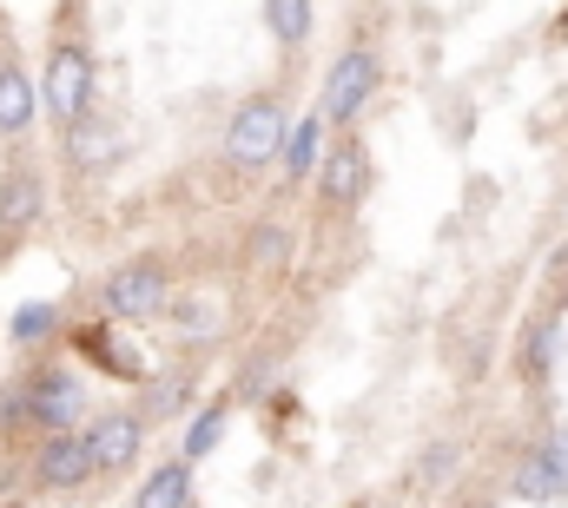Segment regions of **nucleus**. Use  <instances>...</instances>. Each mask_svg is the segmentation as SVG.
<instances>
[{"instance_id":"nucleus-1","label":"nucleus","mask_w":568,"mask_h":508,"mask_svg":"<svg viewBox=\"0 0 568 508\" xmlns=\"http://www.w3.org/2000/svg\"><path fill=\"white\" fill-rule=\"evenodd\" d=\"M33 126H40V80L27 73L0 20V264L47 219V165L33 159Z\"/></svg>"},{"instance_id":"nucleus-2","label":"nucleus","mask_w":568,"mask_h":508,"mask_svg":"<svg viewBox=\"0 0 568 508\" xmlns=\"http://www.w3.org/2000/svg\"><path fill=\"white\" fill-rule=\"evenodd\" d=\"M172 297H165V264L159 257H133L120 271H106L100 284V317H120V324H140V317H159Z\"/></svg>"},{"instance_id":"nucleus-3","label":"nucleus","mask_w":568,"mask_h":508,"mask_svg":"<svg viewBox=\"0 0 568 508\" xmlns=\"http://www.w3.org/2000/svg\"><path fill=\"white\" fill-rule=\"evenodd\" d=\"M278 145H284V106L278 100H252V106H239V120L225 126V159H232V165H265Z\"/></svg>"},{"instance_id":"nucleus-4","label":"nucleus","mask_w":568,"mask_h":508,"mask_svg":"<svg viewBox=\"0 0 568 508\" xmlns=\"http://www.w3.org/2000/svg\"><path fill=\"white\" fill-rule=\"evenodd\" d=\"M371 87H377V60H371L364 47L344 53V60L331 67V80H324V120H357L364 100H371Z\"/></svg>"},{"instance_id":"nucleus-5","label":"nucleus","mask_w":568,"mask_h":508,"mask_svg":"<svg viewBox=\"0 0 568 508\" xmlns=\"http://www.w3.org/2000/svg\"><path fill=\"white\" fill-rule=\"evenodd\" d=\"M284 179H311V165L324 159V113H311V120H297V126H284Z\"/></svg>"},{"instance_id":"nucleus-6","label":"nucleus","mask_w":568,"mask_h":508,"mask_svg":"<svg viewBox=\"0 0 568 508\" xmlns=\"http://www.w3.org/2000/svg\"><path fill=\"white\" fill-rule=\"evenodd\" d=\"M516 496H523V502H562V496H568V476L556 469V456H549V449L523 456V469H516Z\"/></svg>"},{"instance_id":"nucleus-7","label":"nucleus","mask_w":568,"mask_h":508,"mask_svg":"<svg viewBox=\"0 0 568 508\" xmlns=\"http://www.w3.org/2000/svg\"><path fill=\"white\" fill-rule=\"evenodd\" d=\"M140 508H192V463H165L140 482Z\"/></svg>"},{"instance_id":"nucleus-8","label":"nucleus","mask_w":568,"mask_h":508,"mask_svg":"<svg viewBox=\"0 0 568 508\" xmlns=\"http://www.w3.org/2000/svg\"><path fill=\"white\" fill-rule=\"evenodd\" d=\"M265 20H272V33H278L284 47H304V33H311V0H265Z\"/></svg>"},{"instance_id":"nucleus-9","label":"nucleus","mask_w":568,"mask_h":508,"mask_svg":"<svg viewBox=\"0 0 568 508\" xmlns=\"http://www.w3.org/2000/svg\"><path fill=\"white\" fill-rule=\"evenodd\" d=\"M357 172H364V159H357V145H344V152H331V165H324V199H357Z\"/></svg>"},{"instance_id":"nucleus-10","label":"nucleus","mask_w":568,"mask_h":508,"mask_svg":"<svg viewBox=\"0 0 568 508\" xmlns=\"http://www.w3.org/2000/svg\"><path fill=\"white\" fill-rule=\"evenodd\" d=\"M219 436H225V409H205V416L192 423V436H185V463H205V456L219 449Z\"/></svg>"},{"instance_id":"nucleus-11","label":"nucleus","mask_w":568,"mask_h":508,"mask_svg":"<svg viewBox=\"0 0 568 508\" xmlns=\"http://www.w3.org/2000/svg\"><path fill=\"white\" fill-rule=\"evenodd\" d=\"M556 344H562V331H556V324H542V331H536V344H529V370H536V377L556 364Z\"/></svg>"},{"instance_id":"nucleus-12","label":"nucleus","mask_w":568,"mask_h":508,"mask_svg":"<svg viewBox=\"0 0 568 508\" xmlns=\"http://www.w3.org/2000/svg\"><path fill=\"white\" fill-rule=\"evenodd\" d=\"M542 449H549V456H556V469H562V476H568V429H562V436H549V443H542Z\"/></svg>"},{"instance_id":"nucleus-13","label":"nucleus","mask_w":568,"mask_h":508,"mask_svg":"<svg viewBox=\"0 0 568 508\" xmlns=\"http://www.w3.org/2000/svg\"><path fill=\"white\" fill-rule=\"evenodd\" d=\"M0 389H7V377H0ZM0 463H7V423H0Z\"/></svg>"}]
</instances>
